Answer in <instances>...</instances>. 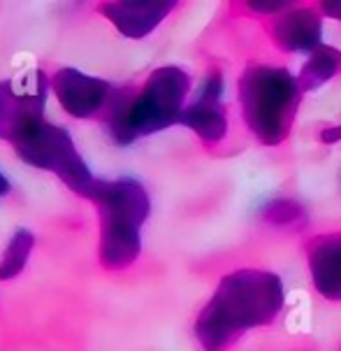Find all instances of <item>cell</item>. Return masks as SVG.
Segmentation results:
<instances>
[{
  "mask_svg": "<svg viewBox=\"0 0 341 351\" xmlns=\"http://www.w3.org/2000/svg\"><path fill=\"white\" fill-rule=\"evenodd\" d=\"M286 302L279 275L258 267H239L218 282L197 314L193 332L205 351H227L244 332L274 324Z\"/></svg>",
  "mask_w": 341,
  "mask_h": 351,
  "instance_id": "1",
  "label": "cell"
},
{
  "mask_svg": "<svg viewBox=\"0 0 341 351\" xmlns=\"http://www.w3.org/2000/svg\"><path fill=\"white\" fill-rule=\"evenodd\" d=\"M190 91V77L179 65H163L140 88H121L105 126L116 145H133L140 138L181 123Z\"/></svg>",
  "mask_w": 341,
  "mask_h": 351,
  "instance_id": "2",
  "label": "cell"
},
{
  "mask_svg": "<svg viewBox=\"0 0 341 351\" xmlns=\"http://www.w3.org/2000/svg\"><path fill=\"white\" fill-rule=\"evenodd\" d=\"M98 207V258L105 270H125L142 254V226L151 214L147 189L133 177L95 180L86 195Z\"/></svg>",
  "mask_w": 341,
  "mask_h": 351,
  "instance_id": "3",
  "label": "cell"
},
{
  "mask_svg": "<svg viewBox=\"0 0 341 351\" xmlns=\"http://www.w3.org/2000/svg\"><path fill=\"white\" fill-rule=\"evenodd\" d=\"M237 96L242 117L253 138L277 147L290 135L302 88L297 77L281 65L253 63L239 75Z\"/></svg>",
  "mask_w": 341,
  "mask_h": 351,
  "instance_id": "4",
  "label": "cell"
},
{
  "mask_svg": "<svg viewBox=\"0 0 341 351\" xmlns=\"http://www.w3.org/2000/svg\"><path fill=\"white\" fill-rule=\"evenodd\" d=\"M12 147L23 163L45 172H53L70 191H75L81 198H86L98 180L88 170V163L81 158V154L77 152L75 140L70 138L68 130L49 123L47 119H40L31 128L23 130L19 138L12 142Z\"/></svg>",
  "mask_w": 341,
  "mask_h": 351,
  "instance_id": "5",
  "label": "cell"
},
{
  "mask_svg": "<svg viewBox=\"0 0 341 351\" xmlns=\"http://www.w3.org/2000/svg\"><path fill=\"white\" fill-rule=\"evenodd\" d=\"M49 77L35 70L26 80L0 82V140L14 142L26 128L45 119Z\"/></svg>",
  "mask_w": 341,
  "mask_h": 351,
  "instance_id": "6",
  "label": "cell"
},
{
  "mask_svg": "<svg viewBox=\"0 0 341 351\" xmlns=\"http://www.w3.org/2000/svg\"><path fill=\"white\" fill-rule=\"evenodd\" d=\"M51 91L70 117L95 119L107 117L121 88L112 86L100 77L86 75L77 68H61L51 77Z\"/></svg>",
  "mask_w": 341,
  "mask_h": 351,
  "instance_id": "7",
  "label": "cell"
},
{
  "mask_svg": "<svg viewBox=\"0 0 341 351\" xmlns=\"http://www.w3.org/2000/svg\"><path fill=\"white\" fill-rule=\"evenodd\" d=\"M181 126L200 138L205 145H216L227 133V114L223 105V77L218 70L207 75L197 96L186 105L181 114Z\"/></svg>",
  "mask_w": 341,
  "mask_h": 351,
  "instance_id": "8",
  "label": "cell"
},
{
  "mask_svg": "<svg viewBox=\"0 0 341 351\" xmlns=\"http://www.w3.org/2000/svg\"><path fill=\"white\" fill-rule=\"evenodd\" d=\"M272 40L283 51H316L323 47L320 8H295L281 12L272 21Z\"/></svg>",
  "mask_w": 341,
  "mask_h": 351,
  "instance_id": "9",
  "label": "cell"
},
{
  "mask_svg": "<svg viewBox=\"0 0 341 351\" xmlns=\"http://www.w3.org/2000/svg\"><path fill=\"white\" fill-rule=\"evenodd\" d=\"M307 263L311 284L325 300H341V230L323 233L309 240Z\"/></svg>",
  "mask_w": 341,
  "mask_h": 351,
  "instance_id": "10",
  "label": "cell"
},
{
  "mask_svg": "<svg viewBox=\"0 0 341 351\" xmlns=\"http://www.w3.org/2000/svg\"><path fill=\"white\" fill-rule=\"evenodd\" d=\"M177 3H103L98 12L118 33L130 40H142L175 12Z\"/></svg>",
  "mask_w": 341,
  "mask_h": 351,
  "instance_id": "11",
  "label": "cell"
},
{
  "mask_svg": "<svg viewBox=\"0 0 341 351\" xmlns=\"http://www.w3.org/2000/svg\"><path fill=\"white\" fill-rule=\"evenodd\" d=\"M339 70H341V51L334 49L330 45L318 47L316 51L309 53L307 63L302 65L300 75H297L302 93L314 91V88L327 84Z\"/></svg>",
  "mask_w": 341,
  "mask_h": 351,
  "instance_id": "12",
  "label": "cell"
},
{
  "mask_svg": "<svg viewBox=\"0 0 341 351\" xmlns=\"http://www.w3.org/2000/svg\"><path fill=\"white\" fill-rule=\"evenodd\" d=\"M33 247H35V235L31 230L21 228L12 235V240L8 242V247L3 252V258H0V282H10V279L21 275Z\"/></svg>",
  "mask_w": 341,
  "mask_h": 351,
  "instance_id": "13",
  "label": "cell"
},
{
  "mask_svg": "<svg viewBox=\"0 0 341 351\" xmlns=\"http://www.w3.org/2000/svg\"><path fill=\"white\" fill-rule=\"evenodd\" d=\"M262 217L267 219L269 223H277V226H288V223H295L302 219V207L292 200H274L269 202L262 212Z\"/></svg>",
  "mask_w": 341,
  "mask_h": 351,
  "instance_id": "14",
  "label": "cell"
},
{
  "mask_svg": "<svg viewBox=\"0 0 341 351\" xmlns=\"http://www.w3.org/2000/svg\"><path fill=\"white\" fill-rule=\"evenodd\" d=\"M249 8L253 10V12H260V14H272V16H277L281 14V12H286V10H290L292 8V3H249Z\"/></svg>",
  "mask_w": 341,
  "mask_h": 351,
  "instance_id": "15",
  "label": "cell"
},
{
  "mask_svg": "<svg viewBox=\"0 0 341 351\" xmlns=\"http://www.w3.org/2000/svg\"><path fill=\"white\" fill-rule=\"evenodd\" d=\"M320 12L325 16H332V19H339L341 21V3H323L320 5Z\"/></svg>",
  "mask_w": 341,
  "mask_h": 351,
  "instance_id": "16",
  "label": "cell"
},
{
  "mask_svg": "<svg viewBox=\"0 0 341 351\" xmlns=\"http://www.w3.org/2000/svg\"><path fill=\"white\" fill-rule=\"evenodd\" d=\"M320 140H323V142H341V123H339V126H334V128L323 130V133H320Z\"/></svg>",
  "mask_w": 341,
  "mask_h": 351,
  "instance_id": "17",
  "label": "cell"
},
{
  "mask_svg": "<svg viewBox=\"0 0 341 351\" xmlns=\"http://www.w3.org/2000/svg\"><path fill=\"white\" fill-rule=\"evenodd\" d=\"M10 189H12L10 180L3 175V172H0V198H3V195H8V193H10Z\"/></svg>",
  "mask_w": 341,
  "mask_h": 351,
  "instance_id": "18",
  "label": "cell"
}]
</instances>
